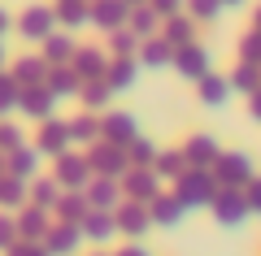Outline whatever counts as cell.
I'll return each instance as SVG.
<instances>
[{"mask_svg":"<svg viewBox=\"0 0 261 256\" xmlns=\"http://www.w3.org/2000/svg\"><path fill=\"white\" fill-rule=\"evenodd\" d=\"M174 195H178V204H183L187 213L209 209V200L218 195V178L209 174V169H183V174L174 178Z\"/></svg>","mask_w":261,"mask_h":256,"instance_id":"obj_1","label":"cell"},{"mask_svg":"<svg viewBox=\"0 0 261 256\" xmlns=\"http://www.w3.org/2000/svg\"><path fill=\"white\" fill-rule=\"evenodd\" d=\"M87 169H92V178H118L122 183V174L130 169V161H126V148H118V144H105V139H96L92 148H87Z\"/></svg>","mask_w":261,"mask_h":256,"instance_id":"obj_2","label":"cell"},{"mask_svg":"<svg viewBox=\"0 0 261 256\" xmlns=\"http://www.w3.org/2000/svg\"><path fill=\"white\" fill-rule=\"evenodd\" d=\"M209 213H214V221L222 230H235L248 221V195L240 187H218V195L209 200Z\"/></svg>","mask_w":261,"mask_h":256,"instance_id":"obj_3","label":"cell"},{"mask_svg":"<svg viewBox=\"0 0 261 256\" xmlns=\"http://www.w3.org/2000/svg\"><path fill=\"white\" fill-rule=\"evenodd\" d=\"M53 183L61 187V191H83L87 183H92V169H87V156L83 152H61L53 156Z\"/></svg>","mask_w":261,"mask_h":256,"instance_id":"obj_4","label":"cell"},{"mask_svg":"<svg viewBox=\"0 0 261 256\" xmlns=\"http://www.w3.org/2000/svg\"><path fill=\"white\" fill-rule=\"evenodd\" d=\"M209 174L218 178V187H248L252 183V156L248 152H218Z\"/></svg>","mask_w":261,"mask_h":256,"instance_id":"obj_5","label":"cell"},{"mask_svg":"<svg viewBox=\"0 0 261 256\" xmlns=\"http://www.w3.org/2000/svg\"><path fill=\"white\" fill-rule=\"evenodd\" d=\"M118 187H122V200L152 204V200L161 195V187H166V183H161V178L152 174V169H135V165H130L126 174H122V183H118Z\"/></svg>","mask_w":261,"mask_h":256,"instance_id":"obj_6","label":"cell"},{"mask_svg":"<svg viewBox=\"0 0 261 256\" xmlns=\"http://www.w3.org/2000/svg\"><path fill=\"white\" fill-rule=\"evenodd\" d=\"M113 221H118V235H126L130 243H140V239L152 230L148 204H135V200H122L118 209H113Z\"/></svg>","mask_w":261,"mask_h":256,"instance_id":"obj_7","label":"cell"},{"mask_svg":"<svg viewBox=\"0 0 261 256\" xmlns=\"http://www.w3.org/2000/svg\"><path fill=\"white\" fill-rule=\"evenodd\" d=\"M70 122L65 118H44L39 122V135H35V152L39 156H61V152H70Z\"/></svg>","mask_w":261,"mask_h":256,"instance_id":"obj_8","label":"cell"},{"mask_svg":"<svg viewBox=\"0 0 261 256\" xmlns=\"http://www.w3.org/2000/svg\"><path fill=\"white\" fill-rule=\"evenodd\" d=\"M170 65L178 70V78L196 82V78H205V74H209V48L200 44V39H196V44H183V48H174Z\"/></svg>","mask_w":261,"mask_h":256,"instance_id":"obj_9","label":"cell"},{"mask_svg":"<svg viewBox=\"0 0 261 256\" xmlns=\"http://www.w3.org/2000/svg\"><path fill=\"white\" fill-rule=\"evenodd\" d=\"M53 31H57V13L48 9V5H31V9L18 18V35L27 39V44H44Z\"/></svg>","mask_w":261,"mask_h":256,"instance_id":"obj_10","label":"cell"},{"mask_svg":"<svg viewBox=\"0 0 261 256\" xmlns=\"http://www.w3.org/2000/svg\"><path fill=\"white\" fill-rule=\"evenodd\" d=\"M135 135H140V126H135V113H122V109H105V113H100V139H105V144L126 148Z\"/></svg>","mask_w":261,"mask_h":256,"instance_id":"obj_11","label":"cell"},{"mask_svg":"<svg viewBox=\"0 0 261 256\" xmlns=\"http://www.w3.org/2000/svg\"><path fill=\"white\" fill-rule=\"evenodd\" d=\"M18 113H22V118H31V122L39 126L44 118H57V100H53V92H48L44 82H35V87H22Z\"/></svg>","mask_w":261,"mask_h":256,"instance_id":"obj_12","label":"cell"},{"mask_svg":"<svg viewBox=\"0 0 261 256\" xmlns=\"http://www.w3.org/2000/svg\"><path fill=\"white\" fill-rule=\"evenodd\" d=\"M70 70H74L83 82L105 78V70H109V52H105V48H96V44H79L74 56H70Z\"/></svg>","mask_w":261,"mask_h":256,"instance_id":"obj_13","label":"cell"},{"mask_svg":"<svg viewBox=\"0 0 261 256\" xmlns=\"http://www.w3.org/2000/svg\"><path fill=\"white\" fill-rule=\"evenodd\" d=\"M13 226H18V239H22V243H44L48 226H53V213H44V209H35V204H27V209L13 213Z\"/></svg>","mask_w":261,"mask_h":256,"instance_id":"obj_14","label":"cell"},{"mask_svg":"<svg viewBox=\"0 0 261 256\" xmlns=\"http://www.w3.org/2000/svg\"><path fill=\"white\" fill-rule=\"evenodd\" d=\"M44 247L48 256H79V247H83V230L70 226V221H53L44 235Z\"/></svg>","mask_w":261,"mask_h":256,"instance_id":"obj_15","label":"cell"},{"mask_svg":"<svg viewBox=\"0 0 261 256\" xmlns=\"http://www.w3.org/2000/svg\"><path fill=\"white\" fill-rule=\"evenodd\" d=\"M148 217H152V226H166V230H178L187 221V209L178 204V195L174 191H161L157 200L148 204Z\"/></svg>","mask_w":261,"mask_h":256,"instance_id":"obj_16","label":"cell"},{"mask_svg":"<svg viewBox=\"0 0 261 256\" xmlns=\"http://www.w3.org/2000/svg\"><path fill=\"white\" fill-rule=\"evenodd\" d=\"M218 139L214 135H192L183 144V161H187V169H214V161H218Z\"/></svg>","mask_w":261,"mask_h":256,"instance_id":"obj_17","label":"cell"},{"mask_svg":"<svg viewBox=\"0 0 261 256\" xmlns=\"http://www.w3.org/2000/svg\"><path fill=\"white\" fill-rule=\"evenodd\" d=\"M79 230H83V243L109 247V239L118 235V221H113V213H100V209H92L83 221H79Z\"/></svg>","mask_w":261,"mask_h":256,"instance_id":"obj_18","label":"cell"},{"mask_svg":"<svg viewBox=\"0 0 261 256\" xmlns=\"http://www.w3.org/2000/svg\"><path fill=\"white\" fill-rule=\"evenodd\" d=\"M140 56H109V70H105V82L113 87V96L118 92H130L135 87V78H140Z\"/></svg>","mask_w":261,"mask_h":256,"instance_id":"obj_19","label":"cell"},{"mask_svg":"<svg viewBox=\"0 0 261 256\" xmlns=\"http://www.w3.org/2000/svg\"><path fill=\"white\" fill-rule=\"evenodd\" d=\"M44 87L53 92V100H74V96H79V87H83V78H79V74L70 70V65H48Z\"/></svg>","mask_w":261,"mask_h":256,"instance_id":"obj_20","label":"cell"},{"mask_svg":"<svg viewBox=\"0 0 261 256\" xmlns=\"http://www.w3.org/2000/svg\"><path fill=\"white\" fill-rule=\"evenodd\" d=\"M83 195H87V204H92V209H100V213H113V209L122 204L118 178H92V183L83 187Z\"/></svg>","mask_w":261,"mask_h":256,"instance_id":"obj_21","label":"cell"},{"mask_svg":"<svg viewBox=\"0 0 261 256\" xmlns=\"http://www.w3.org/2000/svg\"><path fill=\"white\" fill-rule=\"evenodd\" d=\"M126 13H130L126 0H92V26H100L105 35L126 26Z\"/></svg>","mask_w":261,"mask_h":256,"instance_id":"obj_22","label":"cell"},{"mask_svg":"<svg viewBox=\"0 0 261 256\" xmlns=\"http://www.w3.org/2000/svg\"><path fill=\"white\" fill-rule=\"evenodd\" d=\"M39 161H44V156H39L31 144H22V148H13V152H5V174L31 183V178H39Z\"/></svg>","mask_w":261,"mask_h":256,"instance_id":"obj_23","label":"cell"},{"mask_svg":"<svg viewBox=\"0 0 261 256\" xmlns=\"http://www.w3.org/2000/svg\"><path fill=\"white\" fill-rule=\"evenodd\" d=\"M126 31L144 44V39H152V35L161 31V13L152 9V5H130V13H126Z\"/></svg>","mask_w":261,"mask_h":256,"instance_id":"obj_24","label":"cell"},{"mask_svg":"<svg viewBox=\"0 0 261 256\" xmlns=\"http://www.w3.org/2000/svg\"><path fill=\"white\" fill-rule=\"evenodd\" d=\"M27 200H31V183H27V178L0 174V213H18V209H27Z\"/></svg>","mask_w":261,"mask_h":256,"instance_id":"obj_25","label":"cell"},{"mask_svg":"<svg viewBox=\"0 0 261 256\" xmlns=\"http://www.w3.org/2000/svg\"><path fill=\"white\" fill-rule=\"evenodd\" d=\"M57 26L61 31H79L92 22V0H57Z\"/></svg>","mask_w":261,"mask_h":256,"instance_id":"obj_26","label":"cell"},{"mask_svg":"<svg viewBox=\"0 0 261 256\" xmlns=\"http://www.w3.org/2000/svg\"><path fill=\"white\" fill-rule=\"evenodd\" d=\"M87 213H92V204L83 191H61V200L53 204V221H70V226H79Z\"/></svg>","mask_w":261,"mask_h":256,"instance_id":"obj_27","label":"cell"},{"mask_svg":"<svg viewBox=\"0 0 261 256\" xmlns=\"http://www.w3.org/2000/svg\"><path fill=\"white\" fill-rule=\"evenodd\" d=\"M161 39H166L170 48H183V44H196V18H183V13H174V18H161Z\"/></svg>","mask_w":261,"mask_h":256,"instance_id":"obj_28","label":"cell"},{"mask_svg":"<svg viewBox=\"0 0 261 256\" xmlns=\"http://www.w3.org/2000/svg\"><path fill=\"white\" fill-rule=\"evenodd\" d=\"M196 96H200V104H209V109H222V104L231 100V82H226L222 74H205V78H196Z\"/></svg>","mask_w":261,"mask_h":256,"instance_id":"obj_29","label":"cell"},{"mask_svg":"<svg viewBox=\"0 0 261 256\" xmlns=\"http://www.w3.org/2000/svg\"><path fill=\"white\" fill-rule=\"evenodd\" d=\"M74 39L65 35V31H53V35L44 39V44H39V56H44L48 65H70V56H74Z\"/></svg>","mask_w":261,"mask_h":256,"instance_id":"obj_30","label":"cell"},{"mask_svg":"<svg viewBox=\"0 0 261 256\" xmlns=\"http://www.w3.org/2000/svg\"><path fill=\"white\" fill-rule=\"evenodd\" d=\"M135 56H140L144 70H170V56H174V48H170L161 35H152V39H144V44H140V52H135Z\"/></svg>","mask_w":261,"mask_h":256,"instance_id":"obj_31","label":"cell"},{"mask_svg":"<svg viewBox=\"0 0 261 256\" xmlns=\"http://www.w3.org/2000/svg\"><path fill=\"white\" fill-rule=\"evenodd\" d=\"M187 169L183 161V148H157V156H152V174L161 178V183H174L178 174Z\"/></svg>","mask_w":261,"mask_h":256,"instance_id":"obj_32","label":"cell"},{"mask_svg":"<svg viewBox=\"0 0 261 256\" xmlns=\"http://www.w3.org/2000/svg\"><path fill=\"white\" fill-rule=\"evenodd\" d=\"M13 78L22 82V87H35V82H44V74H48V61L39 52H27V56H18V61H13Z\"/></svg>","mask_w":261,"mask_h":256,"instance_id":"obj_33","label":"cell"},{"mask_svg":"<svg viewBox=\"0 0 261 256\" xmlns=\"http://www.w3.org/2000/svg\"><path fill=\"white\" fill-rule=\"evenodd\" d=\"M79 100H83L87 113H105V109H109V100H113V87L105 78H92V82L79 87Z\"/></svg>","mask_w":261,"mask_h":256,"instance_id":"obj_34","label":"cell"},{"mask_svg":"<svg viewBox=\"0 0 261 256\" xmlns=\"http://www.w3.org/2000/svg\"><path fill=\"white\" fill-rule=\"evenodd\" d=\"M100 139V113H83V118L70 122V144L74 148H92Z\"/></svg>","mask_w":261,"mask_h":256,"instance_id":"obj_35","label":"cell"},{"mask_svg":"<svg viewBox=\"0 0 261 256\" xmlns=\"http://www.w3.org/2000/svg\"><path fill=\"white\" fill-rule=\"evenodd\" d=\"M57 200H61V187H57L53 178H31V200H27V204H35V209L53 213Z\"/></svg>","mask_w":261,"mask_h":256,"instance_id":"obj_36","label":"cell"},{"mask_svg":"<svg viewBox=\"0 0 261 256\" xmlns=\"http://www.w3.org/2000/svg\"><path fill=\"white\" fill-rule=\"evenodd\" d=\"M226 82H231V92H240V96H252V92L261 87V65H248V61H240V65H235V74H231Z\"/></svg>","mask_w":261,"mask_h":256,"instance_id":"obj_37","label":"cell"},{"mask_svg":"<svg viewBox=\"0 0 261 256\" xmlns=\"http://www.w3.org/2000/svg\"><path fill=\"white\" fill-rule=\"evenodd\" d=\"M152 156H157V144H152V139L135 135V139L126 144V161L135 165V169H152Z\"/></svg>","mask_w":261,"mask_h":256,"instance_id":"obj_38","label":"cell"},{"mask_svg":"<svg viewBox=\"0 0 261 256\" xmlns=\"http://www.w3.org/2000/svg\"><path fill=\"white\" fill-rule=\"evenodd\" d=\"M18 100H22V82L13 78V74H5V70H0V118L18 113Z\"/></svg>","mask_w":261,"mask_h":256,"instance_id":"obj_39","label":"cell"},{"mask_svg":"<svg viewBox=\"0 0 261 256\" xmlns=\"http://www.w3.org/2000/svg\"><path fill=\"white\" fill-rule=\"evenodd\" d=\"M135 52H140V39L130 35L126 26L109 31V56H135Z\"/></svg>","mask_w":261,"mask_h":256,"instance_id":"obj_40","label":"cell"},{"mask_svg":"<svg viewBox=\"0 0 261 256\" xmlns=\"http://www.w3.org/2000/svg\"><path fill=\"white\" fill-rule=\"evenodd\" d=\"M187 9H192L196 22H218L222 18V0H187Z\"/></svg>","mask_w":261,"mask_h":256,"instance_id":"obj_41","label":"cell"},{"mask_svg":"<svg viewBox=\"0 0 261 256\" xmlns=\"http://www.w3.org/2000/svg\"><path fill=\"white\" fill-rule=\"evenodd\" d=\"M240 56L248 65H261V31H248V35L240 39Z\"/></svg>","mask_w":261,"mask_h":256,"instance_id":"obj_42","label":"cell"},{"mask_svg":"<svg viewBox=\"0 0 261 256\" xmlns=\"http://www.w3.org/2000/svg\"><path fill=\"white\" fill-rule=\"evenodd\" d=\"M27 139H22V130L13 126V122H0V152H13V148H22Z\"/></svg>","mask_w":261,"mask_h":256,"instance_id":"obj_43","label":"cell"},{"mask_svg":"<svg viewBox=\"0 0 261 256\" xmlns=\"http://www.w3.org/2000/svg\"><path fill=\"white\" fill-rule=\"evenodd\" d=\"M18 243V226H13V213H0V252H9Z\"/></svg>","mask_w":261,"mask_h":256,"instance_id":"obj_44","label":"cell"},{"mask_svg":"<svg viewBox=\"0 0 261 256\" xmlns=\"http://www.w3.org/2000/svg\"><path fill=\"white\" fill-rule=\"evenodd\" d=\"M5 256H48V247H44V243H22V239H18Z\"/></svg>","mask_w":261,"mask_h":256,"instance_id":"obj_45","label":"cell"},{"mask_svg":"<svg viewBox=\"0 0 261 256\" xmlns=\"http://www.w3.org/2000/svg\"><path fill=\"white\" fill-rule=\"evenodd\" d=\"M148 5H152V9H157V13H161V18H174V13H178V9H183L187 0H148Z\"/></svg>","mask_w":261,"mask_h":256,"instance_id":"obj_46","label":"cell"},{"mask_svg":"<svg viewBox=\"0 0 261 256\" xmlns=\"http://www.w3.org/2000/svg\"><path fill=\"white\" fill-rule=\"evenodd\" d=\"M244 195H248V213H261V178H252Z\"/></svg>","mask_w":261,"mask_h":256,"instance_id":"obj_47","label":"cell"},{"mask_svg":"<svg viewBox=\"0 0 261 256\" xmlns=\"http://www.w3.org/2000/svg\"><path fill=\"white\" fill-rule=\"evenodd\" d=\"M248 118H252V122H261V87L248 96Z\"/></svg>","mask_w":261,"mask_h":256,"instance_id":"obj_48","label":"cell"},{"mask_svg":"<svg viewBox=\"0 0 261 256\" xmlns=\"http://www.w3.org/2000/svg\"><path fill=\"white\" fill-rule=\"evenodd\" d=\"M113 256H152V252H148V247H144V243H126V247H122V252H113Z\"/></svg>","mask_w":261,"mask_h":256,"instance_id":"obj_49","label":"cell"},{"mask_svg":"<svg viewBox=\"0 0 261 256\" xmlns=\"http://www.w3.org/2000/svg\"><path fill=\"white\" fill-rule=\"evenodd\" d=\"M9 26H13V18H9V13H5V9H0V39L9 35Z\"/></svg>","mask_w":261,"mask_h":256,"instance_id":"obj_50","label":"cell"},{"mask_svg":"<svg viewBox=\"0 0 261 256\" xmlns=\"http://www.w3.org/2000/svg\"><path fill=\"white\" fill-rule=\"evenodd\" d=\"M87 256H113V252H109V247H96V252H87Z\"/></svg>","mask_w":261,"mask_h":256,"instance_id":"obj_51","label":"cell"},{"mask_svg":"<svg viewBox=\"0 0 261 256\" xmlns=\"http://www.w3.org/2000/svg\"><path fill=\"white\" fill-rule=\"evenodd\" d=\"M235 5H244V0H222V9H235Z\"/></svg>","mask_w":261,"mask_h":256,"instance_id":"obj_52","label":"cell"},{"mask_svg":"<svg viewBox=\"0 0 261 256\" xmlns=\"http://www.w3.org/2000/svg\"><path fill=\"white\" fill-rule=\"evenodd\" d=\"M0 70H5V39H0Z\"/></svg>","mask_w":261,"mask_h":256,"instance_id":"obj_53","label":"cell"},{"mask_svg":"<svg viewBox=\"0 0 261 256\" xmlns=\"http://www.w3.org/2000/svg\"><path fill=\"white\" fill-rule=\"evenodd\" d=\"M252 31H261V9H257V22H252Z\"/></svg>","mask_w":261,"mask_h":256,"instance_id":"obj_54","label":"cell"},{"mask_svg":"<svg viewBox=\"0 0 261 256\" xmlns=\"http://www.w3.org/2000/svg\"><path fill=\"white\" fill-rule=\"evenodd\" d=\"M126 5H148V0H126Z\"/></svg>","mask_w":261,"mask_h":256,"instance_id":"obj_55","label":"cell"},{"mask_svg":"<svg viewBox=\"0 0 261 256\" xmlns=\"http://www.w3.org/2000/svg\"><path fill=\"white\" fill-rule=\"evenodd\" d=\"M0 174H5V152H0Z\"/></svg>","mask_w":261,"mask_h":256,"instance_id":"obj_56","label":"cell"}]
</instances>
